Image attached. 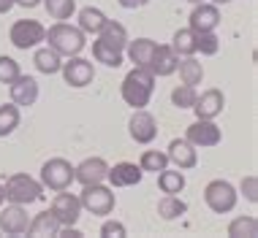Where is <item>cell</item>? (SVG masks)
Instances as JSON below:
<instances>
[{
    "label": "cell",
    "mask_w": 258,
    "mask_h": 238,
    "mask_svg": "<svg viewBox=\"0 0 258 238\" xmlns=\"http://www.w3.org/2000/svg\"><path fill=\"white\" fill-rule=\"evenodd\" d=\"M125 235H128V230L117 219H106L101 225V238H125Z\"/></svg>",
    "instance_id": "8d00e7d4"
},
{
    "label": "cell",
    "mask_w": 258,
    "mask_h": 238,
    "mask_svg": "<svg viewBox=\"0 0 258 238\" xmlns=\"http://www.w3.org/2000/svg\"><path fill=\"white\" fill-rule=\"evenodd\" d=\"M177 62H179V57L174 54V49L169 44H158L147 68H150V73L155 76V79H163V76L177 73Z\"/></svg>",
    "instance_id": "ac0fdd59"
},
{
    "label": "cell",
    "mask_w": 258,
    "mask_h": 238,
    "mask_svg": "<svg viewBox=\"0 0 258 238\" xmlns=\"http://www.w3.org/2000/svg\"><path fill=\"white\" fill-rule=\"evenodd\" d=\"M79 203H82V211H90L95 216H106L114 211V192H111V187H106L101 181V184H85L82 187V195H79Z\"/></svg>",
    "instance_id": "8992f818"
},
{
    "label": "cell",
    "mask_w": 258,
    "mask_h": 238,
    "mask_svg": "<svg viewBox=\"0 0 258 238\" xmlns=\"http://www.w3.org/2000/svg\"><path fill=\"white\" fill-rule=\"evenodd\" d=\"M177 71H179V79H182V84L196 87V84L204 81V65L196 60V54H190V57H179Z\"/></svg>",
    "instance_id": "d4e9b609"
},
{
    "label": "cell",
    "mask_w": 258,
    "mask_h": 238,
    "mask_svg": "<svg viewBox=\"0 0 258 238\" xmlns=\"http://www.w3.org/2000/svg\"><path fill=\"white\" fill-rule=\"evenodd\" d=\"M187 3H193V6H196V3H204V0H187Z\"/></svg>",
    "instance_id": "ee69618b"
},
{
    "label": "cell",
    "mask_w": 258,
    "mask_h": 238,
    "mask_svg": "<svg viewBox=\"0 0 258 238\" xmlns=\"http://www.w3.org/2000/svg\"><path fill=\"white\" fill-rule=\"evenodd\" d=\"M142 176H144V171L136 163H117L114 168L109 165V171H106V181L111 187H136L142 181Z\"/></svg>",
    "instance_id": "d6986e66"
},
{
    "label": "cell",
    "mask_w": 258,
    "mask_h": 238,
    "mask_svg": "<svg viewBox=\"0 0 258 238\" xmlns=\"http://www.w3.org/2000/svg\"><path fill=\"white\" fill-rule=\"evenodd\" d=\"M19 73H22V71H19V62L14 60V57L0 54V84H11Z\"/></svg>",
    "instance_id": "d590c367"
},
{
    "label": "cell",
    "mask_w": 258,
    "mask_h": 238,
    "mask_svg": "<svg viewBox=\"0 0 258 238\" xmlns=\"http://www.w3.org/2000/svg\"><path fill=\"white\" fill-rule=\"evenodd\" d=\"M33 65H36L38 73L54 76V73H60V68H62V54H57L52 46H36Z\"/></svg>",
    "instance_id": "7402d4cb"
},
{
    "label": "cell",
    "mask_w": 258,
    "mask_h": 238,
    "mask_svg": "<svg viewBox=\"0 0 258 238\" xmlns=\"http://www.w3.org/2000/svg\"><path fill=\"white\" fill-rule=\"evenodd\" d=\"M152 92H155V76L150 73V68L134 65L120 84V95L131 108H144L152 100Z\"/></svg>",
    "instance_id": "6da1fadb"
},
{
    "label": "cell",
    "mask_w": 258,
    "mask_h": 238,
    "mask_svg": "<svg viewBox=\"0 0 258 238\" xmlns=\"http://www.w3.org/2000/svg\"><path fill=\"white\" fill-rule=\"evenodd\" d=\"M6 190V200L9 203H17V206H30L44 198V187H41L38 179L27 176V173H11L3 184Z\"/></svg>",
    "instance_id": "3957f363"
},
{
    "label": "cell",
    "mask_w": 258,
    "mask_h": 238,
    "mask_svg": "<svg viewBox=\"0 0 258 238\" xmlns=\"http://www.w3.org/2000/svg\"><path fill=\"white\" fill-rule=\"evenodd\" d=\"M9 95H11V103H17V106H36V100H38V81L33 79V76L19 73L17 79L9 84Z\"/></svg>",
    "instance_id": "9a60e30c"
},
{
    "label": "cell",
    "mask_w": 258,
    "mask_h": 238,
    "mask_svg": "<svg viewBox=\"0 0 258 238\" xmlns=\"http://www.w3.org/2000/svg\"><path fill=\"white\" fill-rule=\"evenodd\" d=\"M122 57H125V52H117V49L106 46L101 38L93 41V60L95 62H103L106 68H120L122 65Z\"/></svg>",
    "instance_id": "83f0119b"
},
{
    "label": "cell",
    "mask_w": 258,
    "mask_h": 238,
    "mask_svg": "<svg viewBox=\"0 0 258 238\" xmlns=\"http://www.w3.org/2000/svg\"><path fill=\"white\" fill-rule=\"evenodd\" d=\"M46 46H52L57 54L62 57H74V54H82L87 46L85 41V33L79 30L76 25H68V22H54L49 30H46Z\"/></svg>",
    "instance_id": "7a4b0ae2"
},
{
    "label": "cell",
    "mask_w": 258,
    "mask_h": 238,
    "mask_svg": "<svg viewBox=\"0 0 258 238\" xmlns=\"http://www.w3.org/2000/svg\"><path fill=\"white\" fill-rule=\"evenodd\" d=\"M223 106H226V95L212 87V89H207V92L196 95L193 111H196V119H218L223 114Z\"/></svg>",
    "instance_id": "2e32d148"
},
{
    "label": "cell",
    "mask_w": 258,
    "mask_h": 238,
    "mask_svg": "<svg viewBox=\"0 0 258 238\" xmlns=\"http://www.w3.org/2000/svg\"><path fill=\"white\" fill-rule=\"evenodd\" d=\"M220 25V9L215 3H196L190 11V19H187V27L193 33H209L218 30Z\"/></svg>",
    "instance_id": "4fadbf2b"
},
{
    "label": "cell",
    "mask_w": 258,
    "mask_h": 238,
    "mask_svg": "<svg viewBox=\"0 0 258 238\" xmlns=\"http://www.w3.org/2000/svg\"><path fill=\"white\" fill-rule=\"evenodd\" d=\"M185 138L196 146V149H209V146H218L223 141V133H220L218 125H215V119H196V122L185 130Z\"/></svg>",
    "instance_id": "30bf717a"
},
{
    "label": "cell",
    "mask_w": 258,
    "mask_h": 238,
    "mask_svg": "<svg viewBox=\"0 0 258 238\" xmlns=\"http://www.w3.org/2000/svg\"><path fill=\"white\" fill-rule=\"evenodd\" d=\"M228 235L231 238H255L258 235V219L255 216H236L228 225Z\"/></svg>",
    "instance_id": "d6a6232c"
},
{
    "label": "cell",
    "mask_w": 258,
    "mask_h": 238,
    "mask_svg": "<svg viewBox=\"0 0 258 238\" xmlns=\"http://www.w3.org/2000/svg\"><path fill=\"white\" fill-rule=\"evenodd\" d=\"M14 6H17L14 0H0V14H9V11L14 9Z\"/></svg>",
    "instance_id": "60d3db41"
},
{
    "label": "cell",
    "mask_w": 258,
    "mask_h": 238,
    "mask_svg": "<svg viewBox=\"0 0 258 238\" xmlns=\"http://www.w3.org/2000/svg\"><path fill=\"white\" fill-rule=\"evenodd\" d=\"M38 181L44 190H68L74 184V165L68 163L66 157H52L41 165V173H38Z\"/></svg>",
    "instance_id": "5b68a950"
},
{
    "label": "cell",
    "mask_w": 258,
    "mask_h": 238,
    "mask_svg": "<svg viewBox=\"0 0 258 238\" xmlns=\"http://www.w3.org/2000/svg\"><path fill=\"white\" fill-rule=\"evenodd\" d=\"M139 168H142L144 173H160L163 168H169V157L160 149H144L142 160H139Z\"/></svg>",
    "instance_id": "f1b7e54d"
},
{
    "label": "cell",
    "mask_w": 258,
    "mask_h": 238,
    "mask_svg": "<svg viewBox=\"0 0 258 238\" xmlns=\"http://www.w3.org/2000/svg\"><path fill=\"white\" fill-rule=\"evenodd\" d=\"M44 38H46V27L41 25L38 19H17L9 30V41L17 49H22V52L41 46Z\"/></svg>",
    "instance_id": "52a82bcc"
},
{
    "label": "cell",
    "mask_w": 258,
    "mask_h": 238,
    "mask_svg": "<svg viewBox=\"0 0 258 238\" xmlns=\"http://www.w3.org/2000/svg\"><path fill=\"white\" fill-rule=\"evenodd\" d=\"M128 133L136 144L147 146L158 138V119L147 108H134V114L128 119Z\"/></svg>",
    "instance_id": "9c48e42d"
},
{
    "label": "cell",
    "mask_w": 258,
    "mask_h": 238,
    "mask_svg": "<svg viewBox=\"0 0 258 238\" xmlns=\"http://www.w3.org/2000/svg\"><path fill=\"white\" fill-rule=\"evenodd\" d=\"M49 211L54 214V219L60 222V225H76L82 216V203H79V195L74 192H66V190H57L54 195Z\"/></svg>",
    "instance_id": "8fae6325"
},
{
    "label": "cell",
    "mask_w": 258,
    "mask_h": 238,
    "mask_svg": "<svg viewBox=\"0 0 258 238\" xmlns=\"http://www.w3.org/2000/svg\"><path fill=\"white\" fill-rule=\"evenodd\" d=\"M166 157H169V165L179 168V171H190V168L199 165V149L187 138H174L169 144Z\"/></svg>",
    "instance_id": "7c38bea8"
},
{
    "label": "cell",
    "mask_w": 258,
    "mask_h": 238,
    "mask_svg": "<svg viewBox=\"0 0 258 238\" xmlns=\"http://www.w3.org/2000/svg\"><path fill=\"white\" fill-rule=\"evenodd\" d=\"M174 54L177 57H190V54H196V44H193V30L190 27H182V30H177L171 36V44Z\"/></svg>",
    "instance_id": "f546056e"
},
{
    "label": "cell",
    "mask_w": 258,
    "mask_h": 238,
    "mask_svg": "<svg viewBox=\"0 0 258 238\" xmlns=\"http://www.w3.org/2000/svg\"><path fill=\"white\" fill-rule=\"evenodd\" d=\"M158 187L163 195H179L185 190V173L179 171H171V168H163V171L158 173Z\"/></svg>",
    "instance_id": "484cf974"
},
{
    "label": "cell",
    "mask_w": 258,
    "mask_h": 238,
    "mask_svg": "<svg viewBox=\"0 0 258 238\" xmlns=\"http://www.w3.org/2000/svg\"><path fill=\"white\" fill-rule=\"evenodd\" d=\"M27 225H30V216H27L25 206L11 203V206H6L3 211H0V230H3L6 235H25Z\"/></svg>",
    "instance_id": "e0dca14e"
},
{
    "label": "cell",
    "mask_w": 258,
    "mask_h": 238,
    "mask_svg": "<svg viewBox=\"0 0 258 238\" xmlns=\"http://www.w3.org/2000/svg\"><path fill=\"white\" fill-rule=\"evenodd\" d=\"M41 6L57 22H66V19H71L76 14V0H41Z\"/></svg>",
    "instance_id": "4dcf8cb0"
},
{
    "label": "cell",
    "mask_w": 258,
    "mask_h": 238,
    "mask_svg": "<svg viewBox=\"0 0 258 238\" xmlns=\"http://www.w3.org/2000/svg\"><path fill=\"white\" fill-rule=\"evenodd\" d=\"M17 6H22V9H36V6H41V0H14Z\"/></svg>",
    "instance_id": "ab89813d"
},
{
    "label": "cell",
    "mask_w": 258,
    "mask_h": 238,
    "mask_svg": "<svg viewBox=\"0 0 258 238\" xmlns=\"http://www.w3.org/2000/svg\"><path fill=\"white\" fill-rule=\"evenodd\" d=\"M6 203V190H3V184H0V206Z\"/></svg>",
    "instance_id": "b9f144b4"
},
{
    "label": "cell",
    "mask_w": 258,
    "mask_h": 238,
    "mask_svg": "<svg viewBox=\"0 0 258 238\" xmlns=\"http://www.w3.org/2000/svg\"><path fill=\"white\" fill-rule=\"evenodd\" d=\"M60 73H62V79H66L68 87H74V89L87 87V84H93V79H95V68H93V62L85 60V57H79V54H74V57L62 60Z\"/></svg>",
    "instance_id": "ba28073f"
},
{
    "label": "cell",
    "mask_w": 258,
    "mask_h": 238,
    "mask_svg": "<svg viewBox=\"0 0 258 238\" xmlns=\"http://www.w3.org/2000/svg\"><path fill=\"white\" fill-rule=\"evenodd\" d=\"M117 3H120L122 9H128V11H136V9H142V6H147L150 0H117Z\"/></svg>",
    "instance_id": "f35d334b"
},
{
    "label": "cell",
    "mask_w": 258,
    "mask_h": 238,
    "mask_svg": "<svg viewBox=\"0 0 258 238\" xmlns=\"http://www.w3.org/2000/svg\"><path fill=\"white\" fill-rule=\"evenodd\" d=\"M236 200H239V192H236V187L226 179H212L204 187V203L209 206V211H215V214L234 211Z\"/></svg>",
    "instance_id": "277c9868"
},
{
    "label": "cell",
    "mask_w": 258,
    "mask_h": 238,
    "mask_svg": "<svg viewBox=\"0 0 258 238\" xmlns=\"http://www.w3.org/2000/svg\"><path fill=\"white\" fill-rule=\"evenodd\" d=\"M155 41L152 38H136V41H128V46H125V54H128V60L134 62L136 68H147L152 54H155Z\"/></svg>",
    "instance_id": "44dd1931"
},
{
    "label": "cell",
    "mask_w": 258,
    "mask_h": 238,
    "mask_svg": "<svg viewBox=\"0 0 258 238\" xmlns=\"http://www.w3.org/2000/svg\"><path fill=\"white\" fill-rule=\"evenodd\" d=\"M215 6H226V3H231V0H212Z\"/></svg>",
    "instance_id": "7bdbcfd3"
},
{
    "label": "cell",
    "mask_w": 258,
    "mask_h": 238,
    "mask_svg": "<svg viewBox=\"0 0 258 238\" xmlns=\"http://www.w3.org/2000/svg\"><path fill=\"white\" fill-rule=\"evenodd\" d=\"M76 27H79L85 36H98V33L103 30V25L109 22V17L103 14L101 9H93V6H85V9H79V14H76Z\"/></svg>",
    "instance_id": "ffe728a7"
},
{
    "label": "cell",
    "mask_w": 258,
    "mask_h": 238,
    "mask_svg": "<svg viewBox=\"0 0 258 238\" xmlns=\"http://www.w3.org/2000/svg\"><path fill=\"white\" fill-rule=\"evenodd\" d=\"M19 106L17 103H3L0 106V138H6V136H11L14 130L19 128Z\"/></svg>",
    "instance_id": "1f68e13d"
},
{
    "label": "cell",
    "mask_w": 258,
    "mask_h": 238,
    "mask_svg": "<svg viewBox=\"0 0 258 238\" xmlns=\"http://www.w3.org/2000/svg\"><path fill=\"white\" fill-rule=\"evenodd\" d=\"M187 211V203L179 198V195H163V198L158 200V214L160 219L171 222V219H179Z\"/></svg>",
    "instance_id": "4316f807"
},
{
    "label": "cell",
    "mask_w": 258,
    "mask_h": 238,
    "mask_svg": "<svg viewBox=\"0 0 258 238\" xmlns=\"http://www.w3.org/2000/svg\"><path fill=\"white\" fill-rule=\"evenodd\" d=\"M193 44H196V54L201 52L204 57H212V54H218V49H220V41H218V36H215V30L193 33Z\"/></svg>",
    "instance_id": "836d02e7"
},
{
    "label": "cell",
    "mask_w": 258,
    "mask_h": 238,
    "mask_svg": "<svg viewBox=\"0 0 258 238\" xmlns=\"http://www.w3.org/2000/svg\"><path fill=\"white\" fill-rule=\"evenodd\" d=\"M106 171H109V163L103 157H87L79 165H74V181H79L82 187L101 184V181H106Z\"/></svg>",
    "instance_id": "5bb4252c"
},
{
    "label": "cell",
    "mask_w": 258,
    "mask_h": 238,
    "mask_svg": "<svg viewBox=\"0 0 258 238\" xmlns=\"http://www.w3.org/2000/svg\"><path fill=\"white\" fill-rule=\"evenodd\" d=\"M196 87H190V84H179V87L171 89V103L177 108H193V103H196Z\"/></svg>",
    "instance_id": "e575fe53"
},
{
    "label": "cell",
    "mask_w": 258,
    "mask_h": 238,
    "mask_svg": "<svg viewBox=\"0 0 258 238\" xmlns=\"http://www.w3.org/2000/svg\"><path fill=\"white\" fill-rule=\"evenodd\" d=\"M239 190H242V195H245L250 203H258V179L255 176H245V179H242Z\"/></svg>",
    "instance_id": "74e56055"
},
{
    "label": "cell",
    "mask_w": 258,
    "mask_h": 238,
    "mask_svg": "<svg viewBox=\"0 0 258 238\" xmlns=\"http://www.w3.org/2000/svg\"><path fill=\"white\" fill-rule=\"evenodd\" d=\"M95 38H101L106 46H111V49H117V52H125V46H128V30H125V25H120V22H114V19H109L106 25H103V30L98 33Z\"/></svg>",
    "instance_id": "cb8c5ba5"
},
{
    "label": "cell",
    "mask_w": 258,
    "mask_h": 238,
    "mask_svg": "<svg viewBox=\"0 0 258 238\" xmlns=\"http://www.w3.org/2000/svg\"><path fill=\"white\" fill-rule=\"evenodd\" d=\"M60 230V222L54 219V214L46 208V211L36 214L30 219V225H27V235H36V238H54Z\"/></svg>",
    "instance_id": "603a6c76"
}]
</instances>
